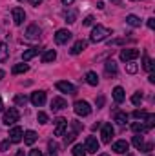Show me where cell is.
<instances>
[{
    "instance_id": "obj_1",
    "label": "cell",
    "mask_w": 155,
    "mask_h": 156,
    "mask_svg": "<svg viewBox=\"0 0 155 156\" xmlns=\"http://www.w3.org/2000/svg\"><path fill=\"white\" fill-rule=\"evenodd\" d=\"M110 35H112V29H108V27H104V26L97 24V26L93 27L91 35H89V40H91V42H95V44H99V42L106 40Z\"/></svg>"
},
{
    "instance_id": "obj_2",
    "label": "cell",
    "mask_w": 155,
    "mask_h": 156,
    "mask_svg": "<svg viewBox=\"0 0 155 156\" xmlns=\"http://www.w3.org/2000/svg\"><path fill=\"white\" fill-rule=\"evenodd\" d=\"M73 111H75L77 116H88V115H91V107H89V104L84 102V100H77V102H75Z\"/></svg>"
},
{
    "instance_id": "obj_3",
    "label": "cell",
    "mask_w": 155,
    "mask_h": 156,
    "mask_svg": "<svg viewBox=\"0 0 155 156\" xmlns=\"http://www.w3.org/2000/svg\"><path fill=\"white\" fill-rule=\"evenodd\" d=\"M18 118H20V113H18V109H15V107H9L6 113H4V123L6 125H13V123H17L18 122Z\"/></svg>"
},
{
    "instance_id": "obj_4",
    "label": "cell",
    "mask_w": 155,
    "mask_h": 156,
    "mask_svg": "<svg viewBox=\"0 0 155 156\" xmlns=\"http://www.w3.org/2000/svg\"><path fill=\"white\" fill-rule=\"evenodd\" d=\"M139 55H141L139 49H133V47H130V49H122V51H120V60H122V62H131V60H135Z\"/></svg>"
},
{
    "instance_id": "obj_5",
    "label": "cell",
    "mask_w": 155,
    "mask_h": 156,
    "mask_svg": "<svg viewBox=\"0 0 155 156\" xmlns=\"http://www.w3.org/2000/svg\"><path fill=\"white\" fill-rule=\"evenodd\" d=\"M84 147H86V153H93V154H97V151H99L100 144H99V140H97L95 136H88V138H86Z\"/></svg>"
},
{
    "instance_id": "obj_6",
    "label": "cell",
    "mask_w": 155,
    "mask_h": 156,
    "mask_svg": "<svg viewBox=\"0 0 155 156\" xmlns=\"http://www.w3.org/2000/svg\"><path fill=\"white\" fill-rule=\"evenodd\" d=\"M66 129H68V120L66 118H57L55 120V136H64L66 134Z\"/></svg>"
},
{
    "instance_id": "obj_7",
    "label": "cell",
    "mask_w": 155,
    "mask_h": 156,
    "mask_svg": "<svg viewBox=\"0 0 155 156\" xmlns=\"http://www.w3.org/2000/svg\"><path fill=\"white\" fill-rule=\"evenodd\" d=\"M59 91H62V93H68V94H75L77 93V89H75V85L73 83H70V82H66V80H60V82H57V85H55Z\"/></svg>"
},
{
    "instance_id": "obj_8",
    "label": "cell",
    "mask_w": 155,
    "mask_h": 156,
    "mask_svg": "<svg viewBox=\"0 0 155 156\" xmlns=\"http://www.w3.org/2000/svg\"><path fill=\"white\" fill-rule=\"evenodd\" d=\"M100 138H102L104 144H110V142H112V138H113V127H112V123H104V125H102Z\"/></svg>"
},
{
    "instance_id": "obj_9",
    "label": "cell",
    "mask_w": 155,
    "mask_h": 156,
    "mask_svg": "<svg viewBox=\"0 0 155 156\" xmlns=\"http://www.w3.org/2000/svg\"><path fill=\"white\" fill-rule=\"evenodd\" d=\"M128 149H130V144H128L126 140H119V142H115V144L112 145V151L117 153V154H126Z\"/></svg>"
},
{
    "instance_id": "obj_10",
    "label": "cell",
    "mask_w": 155,
    "mask_h": 156,
    "mask_svg": "<svg viewBox=\"0 0 155 156\" xmlns=\"http://www.w3.org/2000/svg\"><path fill=\"white\" fill-rule=\"evenodd\" d=\"M70 38H71V31H68V29H59L57 35H55V42H57L59 45L66 44Z\"/></svg>"
},
{
    "instance_id": "obj_11",
    "label": "cell",
    "mask_w": 155,
    "mask_h": 156,
    "mask_svg": "<svg viewBox=\"0 0 155 156\" xmlns=\"http://www.w3.org/2000/svg\"><path fill=\"white\" fill-rule=\"evenodd\" d=\"M22 136H24L22 127H13V129L9 131V142H11V144H18V142L22 140Z\"/></svg>"
},
{
    "instance_id": "obj_12",
    "label": "cell",
    "mask_w": 155,
    "mask_h": 156,
    "mask_svg": "<svg viewBox=\"0 0 155 156\" xmlns=\"http://www.w3.org/2000/svg\"><path fill=\"white\" fill-rule=\"evenodd\" d=\"M44 102H46V93H44V91H35V93L31 94V104H33L35 107L44 105Z\"/></svg>"
},
{
    "instance_id": "obj_13",
    "label": "cell",
    "mask_w": 155,
    "mask_h": 156,
    "mask_svg": "<svg viewBox=\"0 0 155 156\" xmlns=\"http://www.w3.org/2000/svg\"><path fill=\"white\" fill-rule=\"evenodd\" d=\"M11 15H13V22H15L17 26H20V24L24 22V18H26V13H24L22 7H13Z\"/></svg>"
},
{
    "instance_id": "obj_14",
    "label": "cell",
    "mask_w": 155,
    "mask_h": 156,
    "mask_svg": "<svg viewBox=\"0 0 155 156\" xmlns=\"http://www.w3.org/2000/svg\"><path fill=\"white\" fill-rule=\"evenodd\" d=\"M86 47H88V42H86V40H77V42L73 44V47L70 49V53H71V55H80Z\"/></svg>"
},
{
    "instance_id": "obj_15",
    "label": "cell",
    "mask_w": 155,
    "mask_h": 156,
    "mask_svg": "<svg viewBox=\"0 0 155 156\" xmlns=\"http://www.w3.org/2000/svg\"><path fill=\"white\" fill-rule=\"evenodd\" d=\"M39 37H40V27L39 26H29V27L26 29V38L37 40Z\"/></svg>"
},
{
    "instance_id": "obj_16",
    "label": "cell",
    "mask_w": 155,
    "mask_h": 156,
    "mask_svg": "<svg viewBox=\"0 0 155 156\" xmlns=\"http://www.w3.org/2000/svg\"><path fill=\"white\" fill-rule=\"evenodd\" d=\"M64 107H66V100H64V98L57 96V98L51 100V109H53V111H62Z\"/></svg>"
},
{
    "instance_id": "obj_17",
    "label": "cell",
    "mask_w": 155,
    "mask_h": 156,
    "mask_svg": "<svg viewBox=\"0 0 155 156\" xmlns=\"http://www.w3.org/2000/svg\"><path fill=\"white\" fill-rule=\"evenodd\" d=\"M22 138H24V144H28V145H33V144L37 142V138H39V136H37V133H35V131H26Z\"/></svg>"
},
{
    "instance_id": "obj_18",
    "label": "cell",
    "mask_w": 155,
    "mask_h": 156,
    "mask_svg": "<svg viewBox=\"0 0 155 156\" xmlns=\"http://www.w3.org/2000/svg\"><path fill=\"white\" fill-rule=\"evenodd\" d=\"M124 98H126L124 89H122L120 85H117L115 89H113V100H115L117 104H122V102H124Z\"/></svg>"
},
{
    "instance_id": "obj_19",
    "label": "cell",
    "mask_w": 155,
    "mask_h": 156,
    "mask_svg": "<svg viewBox=\"0 0 155 156\" xmlns=\"http://www.w3.org/2000/svg\"><path fill=\"white\" fill-rule=\"evenodd\" d=\"M28 71H29V66L28 64H15L13 69H11L13 75H22V73H28Z\"/></svg>"
},
{
    "instance_id": "obj_20",
    "label": "cell",
    "mask_w": 155,
    "mask_h": 156,
    "mask_svg": "<svg viewBox=\"0 0 155 156\" xmlns=\"http://www.w3.org/2000/svg\"><path fill=\"white\" fill-rule=\"evenodd\" d=\"M104 69H106V75H113V76H115L117 71H119V67H117V64L113 60H108V62L104 64Z\"/></svg>"
},
{
    "instance_id": "obj_21",
    "label": "cell",
    "mask_w": 155,
    "mask_h": 156,
    "mask_svg": "<svg viewBox=\"0 0 155 156\" xmlns=\"http://www.w3.org/2000/svg\"><path fill=\"white\" fill-rule=\"evenodd\" d=\"M39 47H31V49H28V51H24V53H22V60H24V62H28V60H31V58H33V56H37V55H39Z\"/></svg>"
},
{
    "instance_id": "obj_22",
    "label": "cell",
    "mask_w": 155,
    "mask_h": 156,
    "mask_svg": "<svg viewBox=\"0 0 155 156\" xmlns=\"http://www.w3.org/2000/svg\"><path fill=\"white\" fill-rule=\"evenodd\" d=\"M64 18H66V22H70V24L77 22V9H66V11H64Z\"/></svg>"
},
{
    "instance_id": "obj_23",
    "label": "cell",
    "mask_w": 155,
    "mask_h": 156,
    "mask_svg": "<svg viewBox=\"0 0 155 156\" xmlns=\"http://www.w3.org/2000/svg\"><path fill=\"white\" fill-rule=\"evenodd\" d=\"M57 58V51L55 49H49V51H46L44 55H42V62L44 64H49V62H53Z\"/></svg>"
},
{
    "instance_id": "obj_24",
    "label": "cell",
    "mask_w": 155,
    "mask_h": 156,
    "mask_svg": "<svg viewBox=\"0 0 155 156\" xmlns=\"http://www.w3.org/2000/svg\"><path fill=\"white\" fill-rule=\"evenodd\" d=\"M86 82H88L89 85H99V75H97L95 71H88V73H86Z\"/></svg>"
},
{
    "instance_id": "obj_25",
    "label": "cell",
    "mask_w": 155,
    "mask_h": 156,
    "mask_svg": "<svg viewBox=\"0 0 155 156\" xmlns=\"http://www.w3.org/2000/svg\"><path fill=\"white\" fill-rule=\"evenodd\" d=\"M142 67L148 71V73H153V67H155V64H153V60L148 56V55H144V58H142Z\"/></svg>"
},
{
    "instance_id": "obj_26",
    "label": "cell",
    "mask_w": 155,
    "mask_h": 156,
    "mask_svg": "<svg viewBox=\"0 0 155 156\" xmlns=\"http://www.w3.org/2000/svg\"><path fill=\"white\" fill-rule=\"evenodd\" d=\"M141 22H142V20H141L137 15H128V16H126V24H130L131 27H139Z\"/></svg>"
},
{
    "instance_id": "obj_27",
    "label": "cell",
    "mask_w": 155,
    "mask_h": 156,
    "mask_svg": "<svg viewBox=\"0 0 155 156\" xmlns=\"http://www.w3.org/2000/svg\"><path fill=\"white\" fill-rule=\"evenodd\" d=\"M131 129H133L135 133H141V134L150 131V129L146 127V123H142V122H133V123H131Z\"/></svg>"
},
{
    "instance_id": "obj_28",
    "label": "cell",
    "mask_w": 155,
    "mask_h": 156,
    "mask_svg": "<svg viewBox=\"0 0 155 156\" xmlns=\"http://www.w3.org/2000/svg\"><path fill=\"white\" fill-rule=\"evenodd\" d=\"M7 56H9V47H7V44L0 42V62H6Z\"/></svg>"
},
{
    "instance_id": "obj_29",
    "label": "cell",
    "mask_w": 155,
    "mask_h": 156,
    "mask_svg": "<svg viewBox=\"0 0 155 156\" xmlns=\"http://www.w3.org/2000/svg\"><path fill=\"white\" fill-rule=\"evenodd\" d=\"M115 122L119 123V125H124V123L128 122V115H126L124 111H119V113H115Z\"/></svg>"
},
{
    "instance_id": "obj_30",
    "label": "cell",
    "mask_w": 155,
    "mask_h": 156,
    "mask_svg": "<svg viewBox=\"0 0 155 156\" xmlns=\"http://www.w3.org/2000/svg\"><path fill=\"white\" fill-rule=\"evenodd\" d=\"M73 156H86V147L82 144H78L73 147Z\"/></svg>"
},
{
    "instance_id": "obj_31",
    "label": "cell",
    "mask_w": 155,
    "mask_h": 156,
    "mask_svg": "<svg viewBox=\"0 0 155 156\" xmlns=\"http://www.w3.org/2000/svg\"><path fill=\"white\" fill-rule=\"evenodd\" d=\"M144 122H146V127H148V129H152V127L155 125V115H153V113H148L146 118H144Z\"/></svg>"
},
{
    "instance_id": "obj_32",
    "label": "cell",
    "mask_w": 155,
    "mask_h": 156,
    "mask_svg": "<svg viewBox=\"0 0 155 156\" xmlns=\"http://www.w3.org/2000/svg\"><path fill=\"white\" fill-rule=\"evenodd\" d=\"M75 138H77V133H75V131H71V133H68V134L64 136V144H66V145H70V144H73V142H75Z\"/></svg>"
},
{
    "instance_id": "obj_33",
    "label": "cell",
    "mask_w": 155,
    "mask_h": 156,
    "mask_svg": "<svg viewBox=\"0 0 155 156\" xmlns=\"http://www.w3.org/2000/svg\"><path fill=\"white\" fill-rule=\"evenodd\" d=\"M141 102H142V93L137 91V93L131 96V104H133V105H141Z\"/></svg>"
},
{
    "instance_id": "obj_34",
    "label": "cell",
    "mask_w": 155,
    "mask_h": 156,
    "mask_svg": "<svg viewBox=\"0 0 155 156\" xmlns=\"http://www.w3.org/2000/svg\"><path fill=\"white\" fill-rule=\"evenodd\" d=\"M15 104L20 105V107H24V105L28 104V98H26L24 94H17V96H15Z\"/></svg>"
},
{
    "instance_id": "obj_35",
    "label": "cell",
    "mask_w": 155,
    "mask_h": 156,
    "mask_svg": "<svg viewBox=\"0 0 155 156\" xmlns=\"http://www.w3.org/2000/svg\"><path fill=\"white\" fill-rule=\"evenodd\" d=\"M133 145H135V147H137V149L141 151V147L144 145V138H142L141 134H137V136H133Z\"/></svg>"
},
{
    "instance_id": "obj_36",
    "label": "cell",
    "mask_w": 155,
    "mask_h": 156,
    "mask_svg": "<svg viewBox=\"0 0 155 156\" xmlns=\"http://www.w3.org/2000/svg\"><path fill=\"white\" fill-rule=\"evenodd\" d=\"M146 115H148V113H146L144 109H137V111H133V116L137 118V120H139V118H141V120L146 118Z\"/></svg>"
},
{
    "instance_id": "obj_37",
    "label": "cell",
    "mask_w": 155,
    "mask_h": 156,
    "mask_svg": "<svg viewBox=\"0 0 155 156\" xmlns=\"http://www.w3.org/2000/svg\"><path fill=\"white\" fill-rule=\"evenodd\" d=\"M37 120H39V123H47V120H49V118H47L46 113H42V111H40L39 115H37Z\"/></svg>"
},
{
    "instance_id": "obj_38",
    "label": "cell",
    "mask_w": 155,
    "mask_h": 156,
    "mask_svg": "<svg viewBox=\"0 0 155 156\" xmlns=\"http://www.w3.org/2000/svg\"><path fill=\"white\" fill-rule=\"evenodd\" d=\"M126 71L130 73V75H133V73H137V64H126Z\"/></svg>"
},
{
    "instance_id": "obj_39",
    "label": "cell",
    "mask_w": 155,
    "mask_h": 156,
    "mask_svg": "<svg viewBox=\"0 0 155 156\" xmlns=\"http://www.w3.org/2000/svg\"><path fill=\"white\" fill-rule=\"evenodd\" d=\"M71 123V127H73V131L75 133H78V131H82V123L80 122H77V120H73V122H70Z\"/></svg>"
},
{
    "instance_id": "obj_40",
    "label": "cell",
    "mask_w": 155,
    "mask_h": 156,
    "mask_svg": "<svg viewBox=\"0 0 155 156\" xmlns=\"http://www.w3.org/2000/svg\"><path fill=\"white\" fill-rule=\"evenodd\" d=\"M9 145H11V142H9V140H4V142L0 144V151H7Z\"/></svg>"
},
{
    "instance_id": "obj_41",
    "label": "cell",
    "mask_w": 155,
    "mask_h": 156,
    "mask_svg": "<svg viewBox=\"0 0 155 156\" xmlns=\"http://www.w3.org/2000/svg\"><path fill=\"white\" fill-rule=\"evenodd\" d=\"M93 24V16H86L84 18V26H91Z\"/></svg>"
},
{
    "instance_id": "obj_42",
    "label": "cell",
    "mask_w": 155,
    "mask_h": 156,
    "mask_svg": "<svg viewBox=\"0 0 155 156\" xmlns=\"http://www.w3.org/2000/svg\"><path fill=\"white\" fill-rule=\"evenodd\" d=\"M47 145H49V151H55V153H57V149H59V145H57L55 142H49Z\"/></svg>"
},
{
    "instance_id": "obj_43",
    "label": "cell",
    "mask_w": 155,
    "mask_h": 156,
    "mask_svg": "<svg viewBox=\"0 0 155 156\" xmlns=\"http://www.w3.org/2000/svg\"><path fill=\"white\" fill-rule=\"evenodd\" d=\"M146 24H148V27H150V29H153V27H155V18H148V22H146Z\"/></svg>"
},
{
    "instance_id": "obj_44",
    "label": "cell",
    "mask_w": 155,
    "mask_h": 156,
    "mask_svg": "<svg viewBox=\"0 0 155 156\" xmlns=\"http://www.w3.org/2000/svg\"><path fill=\"white\" fill-rule=\"evenodd\" d=\"M104 105V96H99L97 98V107H102Z\"/></svg>"
},
{
    "instance_id": "obj_45",
    "label": "cell",
    "mask_w": 155,
    "mask_h": 156,
    "mask_svg": "<svg viewBox=\"0 0 155 156\" xmlns=\"http://www.w3.org/2000/svg\"><path fill=\"white\" fill-rule=\"evenodd\" d=\"M29 156H42V153H40L39 149H31V153H29Z\"/></svg>"
},
{
    "instance_id": "obj_46",
    "label": "cell",
    "mask_w": 155,
    "mask_h": 156,
    "mask_svg": "<svg viewBox=\"0 0 155 156\" xmlns=\"http://www.w3.org/2000/svg\"><path fill=\"white\" fill-rule=\"evenodd\" d=\"M148 82H150V83H155V75H153V73H150V76H148Z\"/></svg>"
},
{
    "instance_id": "obj_47",
    "label": "cell",
    "mask_w": 155,
    "mask_h": 156,
    "mask_svg": "<svg viewBox=\"0 0 155 156\" xmlns=\"http://www.w3.org/2000/svg\"><path fill=\"white\" fill-rule=\"evenodd\" d=\"M29 4L31 5H39V4H42V0H29Z\"/></svg>"
},
{
    "instance_id": "obj_48",
    "label": "cell",
    "mask_w": 155,
    "mask_h": 156,
    "mask_svg": "<svg viewBox=\"0 0 155 156\" xmlns=\"http://www.w3.org/2000/svg\"><path fill=\"white\" fill-rule=\"evenodd\" d=\"M73 2H75V0H62V4H64V5H71Z\"/></svg>"
},
{
    "instance_id": "obj_49",
    "label": "cell",
    "mask_w": 155,
    "mask_h": 156,
    "mask_svg": "<svg viewBox=\"0 0 155 156\" xmlns=\"http://www.w3.org/2000/svg\"><path fill=\"white\" fill-rule=\"evenodd\" d=\"M15 156H26V153H24V151H17V154Z\"/></svg>"
},
{
    "instance_id": "obj_50",
    "label": "cell",
    "mask_w": 155,
    "mask_h": 156,
    "mask_svg": "<svg viewBox=\"0 0 155 156\" xmlns=\"http://www.w3.org/2000/svg\"><path fill=\"white\" fill-rule=\"evenodd\" d=\"M2 109H4V102H2V98H0V113H2Z\"/></svg>"
},
{
    "instance_id": "obj_51",
    "label": "cell",
    "mask_w": 155,
    "mask_h": 156,
    "mask_svg": "<svg viewBox=\"0 0 155 156\" xmlns=\"http://www.w3.org/2000/svg\"><path fill=\"white\" fill-rule=\"evenodd\" d=\"M47 156H57V153H55V151H49V154Z\"/></svg>"
},
{
    "instance_id": "obj_52",
    "label": "cell",
    "mask_w": 155,
    "mask_h": 156,
    "mask_svg": "<svg viewBox=\"0 0 155 156\" xmlns=\"http://www.w3.org/2000/svg\"><path fill=\"white\" fill-rule=\"evenodd\" d=\"M2 78H4V71H2V69H0V80H2Z\"/></svg>"
},
{
    "instance_id": "obj_53",
    "label": "cell",
    "mask_w": 155,
    "mask_h": 156,
    "mask_svg": "<svg viewBox=\"0 0 155 156\" xmlns=\"http://www.w3.org/2000/svg\"><path fill=\"white\" fill-rule=\"evenodd\" d=\"M126 156H135L133 153H126Z\"/></svg>"
},
{
    "instance_id": "obj_54",
    "label": "cell",
    "mask_w": 155,
    "mask_h": 156,
    "mask_svg": "<svg viewBox=\"0 0 155 156\" xmlns=\"http://www.w3.org/2000/svg\"><path fill=\"white\" fill-rule=\"evenodd\" d=\"M113 2H115V4H120V0H113Z\"/></svg>"
},
{
    "instance_id": "obj_55",
    "label": "cell",
    "mask_w": 155,
    "mask_h": 156,
    "mask_svg": "<svg viewBox=\"0 0 155 156\" xmlns=\"http://www.w3.org/2000/svg\"><path fill=\"white\" fill-rule=\"evenodd\" d=\"M100 156H108V154H100Z\"/></svg>"
}]
</instances>
